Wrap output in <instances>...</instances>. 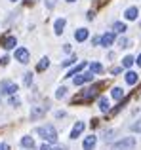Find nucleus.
Returning a JSON list of instances; mask_svg holds the SVG:
<instances>
[{
  "mask_svg": "<svg viewBox=\"0 0 141 150\" xmlns=\"http://www.w3.org/2000/svg\"><path fill=\"white\" fill-rule=\"evenodd\" d=\"M36 133H38V135H40L48 144L57 143V131H56V127H53V125H50V124H48V125H42V127L36 129Z\"/></svg>",
  "mask_w": 141,
  "mask_h": 150,
  "instance_id": "nucleus-1",
  "label": "nucleus"
},
{
  "mask_svg": "<svg viewBox=\"0 0 141 150\" xmlns=\"http://www.w3.org/2000/svg\"><path fill=\"white\" fill-rule=\"evenodd\" d=\"M135 148V137H124L122 141L113 144V150H134Z\"/></svg>",
  "mask_w": 141,
  "mask_h": 150,
  "instance_id": "nucleus-2",
  "label": "nucleus"
},
{
  "mask_svg": "<svg viewBox=\"0 0 141 150\" xmlns=\"http://www.w3.org/2000/svg\"><path fill=\"white\" fill-rule=\"evenodd\" d=\"M15 91H17V86H15L14 82L4 80L2 84H0V93H6V95H14Z\"/></svg>",
  "mask_w": 141,
  "mask_h": 150,
  "instance_id": "nucleus-3",
  "label": "nucleus"
},
{
  "mask_svg": "<svg viewBox=\"0 0 141 150\" xmlns=\"http://www.w3.org/2000/svg\"><path fill=\"white\" fill-rule=\"evenodd\" d=\"M15 59H17L19 63H23V65H27V63L31 61V53L25 48H17L15 50Z\"/></svg>",
  "mask_w": 141,
  "mask_h": 150,
  "instance_id": "nucleus-4",
  "label": "nucleus"
},
{
  "mask_svg": "<svg viewBox=\"0 0 141 150\" xmlns=\"http://www.w3.org/2000/svg\"><path fill=\"white\" fill-rule=\"evenodd\" d=\"M46 112H48V106H33V110H31V120H38V118H42Z\"/></svg>",
  "mask_w": 141,
  "mask_h": 150,
  "instance_id": "nucleus-5",
  "label": "nucleus"
},
{
  "mask_svg": "<svg viewBox=\"0 0 141 150\" xmlns=\"http://www.w3.org/2000/svg\"><path fill=\"white\" fill-rule=\"evenodd\" d=\"M113 42H115V33H105L103 36L99 38V44L103 46V48H109Z\"/></svg>",
  "mask_w": 141,
  "mask_h": 150,
  "instance_id": "nucleus-6",
  "label": "nucleus"
},
{
  "mask_svg": "<svg viewBox=\"0 0 141 150\" xmlns=\"http://www.w3.org/2000/svg\"><path fill=\"white\" fill-rule=\"evenodd\" d=\"M93 80V74L90 72V74H78L76 78H74V86H82V84H86V82H92Z\"/></svg>",
  "mask_w": 141,
  "mask_h": 150,
  "instance_id": "nucleus-7",
  "label": "nucleus"
},
{
  "mask_svg": "<svg viewBox=\"0 0 141 150\" xmlns=\"http://www.w3.org/2000/svg\"><path fill=\"white\" fill-rule=\"evenodd\" d=\"M84 122H76L74 124V127H73V131H70V139H76V137H80L82 135V131H84Z\"/></svg>",
  "mask_w": 141,
  "mask_h": 150,
  "instance_id": "nucleus-8",
  "label": "nucleus"
},
{
  "mask_svg": "<svg viewBox=\"0 0 141 150\" xmlns=\"http://www.w3.org/2000/svg\"><path fill=\"white\" fill-rule=\"evenodd\" d=\"M95 144H97V137L95 135H90V137H86V139H84V144H82V146H84V150H93V148H95Z\"/></svg>",
  "mask_w": 141,
  "mask_h": 150,
  "instance_id": "nucleus-9",
  "label": "nucleus"
},
{
  "mask_svg": "<svg viewBox=\"0 0 141 150\" xmlns=\"http://www.w3.org/2000/svg\"><path fill=\"white\" fill-rule=\"evenodd\" d=\"M137 15H139V10L135 6H132V8H128V10H126L124 17H126L128 21H134V19H137Z\"/></svg>",
  "mask_w": 141,
  "mask_h": 150,
  "instance_id": "nucleus-10",
  "label": "nucleus"
},
{
  "mask_svg": "<svg viewBox=\"0 0 141 150\" xmlns=\"http://www.w3.org/2000/svg\"><path fill=\"white\" fill-rule=\"evenodd\" d=\"M15 44H17V40H15V36H6L2 42V48L4 50H14Z\"/></svg>",
  "mask_w": 141,
  "mask_h": 150,
  "instance_id": "nucleus-11",
  "label": "nucleus"
},
{
  "mask_svg": "<svg viewBox=\"0 0 141 150\" xmlns=\"http://www.w3.org/2000/svg\"><path fill=\"white\" fill-rule=\"evenodd\" d=\"M88 29H78V30H74V38H76V42H84V40H88Z\"/></svg>",
  "mask_w": 141,
  "mask_h": 150,
  "instance_id": "nucleus-12",
  "label": "nucleus"
},
{
  "mask_svg": "<svg viewBox=\"0 0 141 150\" xmlns=\"http://www.w3.org/2000/svg\"><path fill=\"white\" fill-rule=\"evenodd\" d=\"M126 84H130V86H134V84H137V74L134 72V70H128L126 72Z\"/></svg>",
  "mask_w": 141,
  "mask_h": 150,
  "instance_id": "nucleus-13",
  "label": "nucleus"
},
{
  "mask_svg": "<svg viewBox=\"0 0 141 150\" xmlns=\"http://www.w3.org/2000/svg\"><path fill=\"white\" fill-rule=\"evenodd\" d=\"M65 23H67V21H65V17H61V19H57V21H56L53 29H56V33H57V34H61V33H63V29H65Z\"/></svg>",
  "mask_w": 141,
  "mask_h": 150,
  "instance_id": "nucleus-14",
  "label": "nucleus"
},
{
  "mask_svg": "<svg viewBox=\"0 0 141 150\" xmlns=\"http://www.w3.org/2000/svg\"><path fill=\"white\" fill-rule=\"evenodd\" d=\"M21 144L25 148H31V150H33L34 148V139H33V137H23V139H21Z\"/></svg>",
  "mask_w": 141,
  "mask_h": 150,
  "instance_id": "nucleus-15",
  "label": "nucleus"
},
{
  "mask_svg": "<svg viewBox=\"0 0 141 150\" xmlns=\"http://www.w3.org/2000/svg\"><path fill=\"white\" fill-rule=\"evenodd\" d=\"M109 108H111V105H109V99L101 97V99H99V110H101V112H109Z\"/></svg>",
  "mask_w": 141,
  "mask_h": 150,
  "instance_id": "nucleus-16",
  "label": "nucleus"
},
{
  "mask_svg": "<svg viewBox=\"0 0 141 150\" xmlns=\"http://www.w3.org/2000/svg\"><path fill=\"white\" fill-rule=\"evenodd\" d=\"M48 67H50V59H48V57H42V59H40V63L36 65V70H40V72H42V70L48 69Z\"/></svg>",
  "mask_w": 141,
  "mask_h": 150,
  "instance_id": "nucleus-17",
  "label": "nucleus"
},
{
  "mask_svg": "<svg viewBox=\"0 0 141 150\" xmlns=\"http://www.w3.org/2000/svg\"><path fill=\"white\" fill-rule=\"evenodd\" d=\"M90 72L92 74H99V72H103V67H101L99 63H92V65H90Z\"/></svg>",
  "mask_w": 141,
  "mask_h": 150,
  "instance_id": "nucleus-18",
  "label": "nucleus"
},
{
  "mask_svg": "<svg viewBox=\"0 0 141 150\" xmlns=\"http://www.w3.org/2000/svg\"><path fill=\"white\" fill-rule=\"evenodd\" d=\"M113 29H115V33H124V30H126L128 27H126V23H122V21H116L115 25H113Z\"/></svg>",
  "mask_w": 141,
  "mask_h": 150,
  "instance_id": "nucleus-19",
  "label": "nucleus"
},
{
  "mask_svg": "<svg viewBox=\"0 0 141 150\" xmlns=\"http://www.w3.org/2000/svg\"><path fill=\"white\" fill-rule=\"evenodd\" d=\"M97 89H99V86H93V88L86 89V91H84V95H82V97H84V99H90V97H93V95H95V91H97Z\"/></svg>",
  "mask_w": 141,
  "mask_h": 150,
  "instance_id": "nucleus-20",
  "label": "nucleus"
},
{
  "mask_svg": "<svg viewBox=\"0 0 141 150\" xmlns=\"http://www.w3.org/2000/svg\"><path fill=\"white\" fill-rule=\"evenodd\" d=\"M111 95H113V99H116V101H120L122 99V95H124V91H122V88H115L111 91Z\"/></svg>",
  "mask_w": 141,
  "mask_h": 150,
  "instance_id": "nucleus-21",
  "label": "nucleus"
},
{
  "mask_svg": "<svg viewBox=\"0 0 141 150\" xmlns=\"http://www.w3.org/2000/svg\"><path fill=\"white\" fill-rule=\"evenodd\" d=\"M134 63H135V59L132 57V55H126V57L122 59V67H126V69H130V67L134 65Z\"/></svg>",
  "mask_w": 141,
  "mask_h": 150,
  "instance_id": "nucleus-22",
  "label": "nucleus"
},
{
  "mask_svg": "<svg viewBox=\"0 0 141 150\" xmlns=\"http://www.w3.org/2000/svg\"><path fill=\"white\" fill-rule=\"evenodd\" d=\"M84 67H86V63H80V65H76L73 70H69V72H67V76H69V78H70V76H74V74H76V72H80V70L84 69Z\"/></svg>",
  "mask_w": 141,
  "mask_h": 150,
  "instance_id": "nucleus-23",
  "label": "nucleus"
},
{
  "mask_svg": "<svg viewBox=\"0 0 141 150\" xmlns=\"http://www.w3.org/2000/svg\"><path fill=\"white\" fill-rule=\"evenodd\" d=\"M128 44H130V40H128V38H124V36L118 38V46H120V48H128Z\"/></svg>",
  "mask_w": 141,
  "mask_h": 150,
  "instance_id": "nucleus-24",
  "label": "nucleus"
},
{
  "mask_svg": "<svg viewBox=\"0 0 141 150\" xmlns=\"http://www.w3.org/2000/svg\"><path fill=\"white\" fill-rule=\"evenodd\" d=\"M65 95H67V89H65V88H59V89H57V93H56L57 99H63Z\"/></svg>",
  "mask_w": 141,
  "mask_h": 150,
  "instance_id": "nucleus-25",
  "label": "nucleus"
},
{
  "mask_svg": "<svg viewBox=\"0 0 141 150\" xmlns=\"http://www.w3.org/2000/svg\"><path fill=\"white\" fill-rule=\"evenodd\" d=\"M132 129H134V131H135V133H141V118H139V120H137V122H135V124H134V125H132Z\"/></svg>",
  "mask_w": 141,
  "mask_h": 150,
  "instance_id": "nucleus-26",
  "label": "nucleus"
},
{
  "mask_svg": "<svg viewBox=\"0 0 141 150\" xmlns=\"http://www.w3.org/2000/svg\"><path fill=\"white\" fill-rule=\"evenodd\" d=\"M44 2H46V8H50V10H52V8L57 4V0H44Z\"/></svg>",
  "mask_w": 141,
  "mask_h": 150,
  "instance_id": "nucleus-27",
  "label": "nucleus"
},
{
  "mask_svg": "<svg viewBox=\"0 0 141 150\" xmlns=\"http://www.w3.org/2000/svg\"><path fill=\"white\" fill-rule=\"evenodd\" d=\"M25 84H27V86L33 84V74H31V72H27V74H25Z\"/></svg>",
  "mask_w": 141,
  "mask_h": 150,
  "instance_id": "nucleus-28",
  "label": "nucleus"
},
{
  "mask_svg": "<svg viewBox=\"0 0 141 150\" xmlns=\"http://www.w3.org/2000/svg\"><path fill=\"white\" fill-rule=\"evenodd\" d=\"M10 106H19V99H17V97H11V99H10Z\"/></svg>",
  "mask_w": 141,
  "mask_h": 150,
  "instance_id": "nucleus-29",
  "label": "nucleus"
},
{
  "mask_svg": "<svg viewBox=\"0 0 141 150\" xmlns=\"http://www.w3.org/2000/svg\"><path fill=\"white\" fill-rule=\"evenodd\" d=\"M73 63H76L74 59H67V61H63V67H69V65H73Z\"/></svg>",
  "mask_w": 141,
  "mask_h": 150,
  "instance_id": "nucleus-30",
  "label": "nucleus"
},
{
  "mask_svg": "<svg viewBox=\"0 0 141 150\" xmlns=\"http://www.w3.org/2000/svg\"><path fill=\"white\" fill-rule=\"evenodd\" d=\"M40 150H53L52 146H50V144L48 143H44V144H42V146H40Z\"/></svg>",
  "mask_w": 141,
  "mask_h": 150,
  "instance_id": "nucleus-31",
  "label": "nucleus"
},
{
  "mask_svg": "<svg viewBox=\"0 0 141 150\" xmlns=\"http://www.w3.org/2000/svg\"><path fill=\"white\" fill-rule=\"evenodd\" d=\"M135 63H137V65L141 67V55H137V59H135Z\"/></svg>",
  "mask_w": 141,
  "mask_h": 150,
  "instance_id": "nucleus-32",
  "label": "nucleus"
},
{
  "mask_svg": "<svg viewBox=\"0 0 141 150\" xmlns=\"http://www.w3.org/2000/svg\"><path fill=\"white\" fill-rule=\"evenodd\" d=\"M0 150H8V144H2V146H0Z\"/></svg>",
  "mask_w": 141,
  "mask_h": 150,
  "instance_id": "nucleus-33",
  "label": "nucleus"
},
{
  "mask_svg": "<svg viewBox=\"0 0 141 150\" xmlns=\"http://www.w3.org/2000/svg\"><path fill=\"white\" fill-rule=\"evenodd\" d=\"M53 150H65L63 146H57V148H53Z\"/></svg>",
  "mask_w": 141,
  "mask_h": 150,
  "instance_id": "nucleus-34",
  "label": "nucleus"
},
{
  "mask_svg": "<svg viewBox=\"0 0 141 150\" xmlns=\"http://www.w3.org/2000/svg\"><path fill=\"white\" fill-rule=\"evenodd\" d=\"M67 2H76V0H67Z\"/></svg>",
  "mask_w": 141,
  "mask_h": 150,
  "instance_id": "nucleus-35",
  "label": "nucleus"
},
{
  "mask_svg": "<svg viewBox=\"0 0 141 150\" xmlns=\"http://www.w3.org/2000/svg\"><path fill=\"white\" fill-rule=\"evenodd\" d=\"M11 2H15V0H11Z\"/></svg>",
  "mask_w": 141,
  "mask_h": 150,
  "instance_id": "nucleus-36",
  "label": "nucleus"
}]
</instances>
